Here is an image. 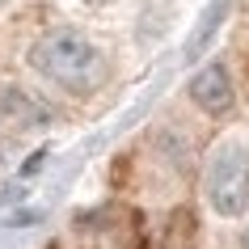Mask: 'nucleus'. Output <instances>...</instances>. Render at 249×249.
Wrapping results in <instances>:
<instances>
[{
  "label": "nucleus",
  "instance_id": "obj_1",
  "mask_svg": "<svg viewBox=\"0 0 249 249\" xmlns=\"http://www.w3.org/2000/svg\"><path fill=\"white\" fill-rule=\"evenodd\" d=\"M30 64H34L38 76L55 80L68 93H93L110 76V64H106L102 47L93 38H85L80 30H47L30 47Z\"/></svg>",
  "mask_w": 249,
  "mask_h": 249
},
{
  "label": "nucleus",
  "instance_id": "obj_2",
  "mask_svg": "<svg viewBox=\"0 0 249 249\" xmlns=\"http://www.w3.org/2000/svg\"><path fill=\"white\" fill-rule=\"evenodd\" d=\"M207 203L215 215H241L249 207V148L220 144L207 165Z\"/></svg>",
  "mask_w": 249,
  "mask_h": 249
},
{
  "label": "nucleus",
  "instance_id": "obj_3",
  "mask_svg": "<svg viewBox=\"0 0 249 249\" xmlns=\"http://www.w3.org/2000/svg\"><path fill=\"white\" fill-rule=\"evenodd\" d=\"M190 97H195V106L203 110V114H211V118L228 114V110H232V102H236L232 80H228V68H224V64L198 68L195 80H190Z\"/></svg>",
  "mask_w": 249,
  "mask_h": 249
},
{
  "label": "nucleus",
  "instance_id": "obj_4",
  "mask_svg": "<svg viewBox=\"0 0 249 249\" xmlns=\"http://www.w3.org/2000/svg\"><path fill=\"white\" fill-rule=\"evenodd\" d=\"M42 123H51V110L47 106H38L26 89H17V85H0V127L30 131V127H42Z\"/></svg>",
  "mask_w": 249,
  "mask_h": 249
},
{
  "label": "nucleus",
  "instance_id": "obj_5",
  "mask_svg": "<svg viewBox=\"0 0 249 249\" xmlns=\"http://www.w3.org/2000/svg\"><path fill=\"white\" fill-rule=\"evenodd\" d=\"M228 9H232V0H211L207 9L198 13L195 30H190V38H186V47H182V59H186V64H190V59H198V55L211 47V38L220 34L224 17H228Z\"/></svg>",
  "mask_w": 249,
  "mask_h": 249
},
{
  "label": "nucleus",
  "instance_id": "obj_6",
  "mask_svg": "<svg viewBox=\"0 0 249 249\" xmlns=\"http://www.w3.org/2000/svg\"><path fill=\"white\" fill-rule=\"evenodd\" d=\"M198 241V220L190 207H178L169 211V220H165V232H160V249H195Z\"/></svg>",
  "mask_w": 249,
  "mask_h": 249
},
{
  "label": "nucleus",
  "instance_id": "obj_7",
  "mask_svg": "<svg viewBox=\"0 0 249 249\" xmlns=\"http://www.w3.org/2000/svg\"><path fill=\"white\" fill-rule=\"evenodd\" d=\"M241 249H249V228H245V236H241Z\"/></svg>",
  "mask_w": 249,
  "mask_h": 249
},
{
  "label": "nucleus",
  "instance_id": "obj_8",
  "mask_svg": "<svg viewBox=\"0 0 249 249\" xmlns=\"http://www.w3.org/2000/svg\"><path fill=\"white\" fill-rule=\"evenodd\" d=\"M85 4H114V0H85Z\"/></svg>",
  "mask_w": 249,
  "mask_h": 249
},
{
  "label": "nucleus",
  "instance_id": "obj_9",
  "mask_svg": "<svg viewBox=\"0 0 249 249\" xmlns=\"http://www.w3.org/2000/svg\"><path fill=\"white\" fill-rule=\"evenodd\" d=\"M0 4H9V0H0Z\"/></svg>",
  "mask_w": 249,
  "mask_h": 249
}]
</instances>
